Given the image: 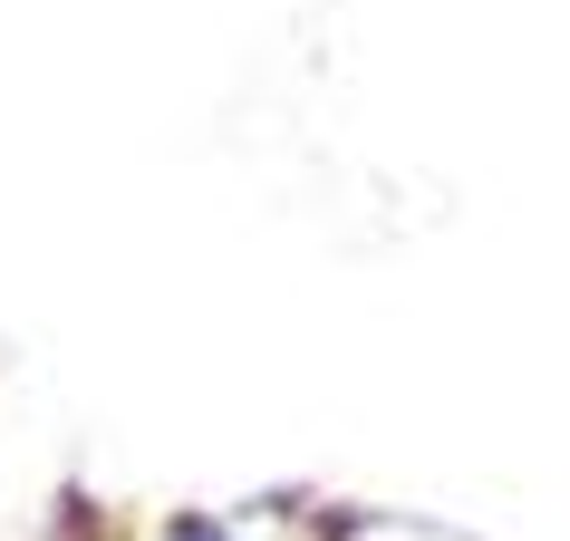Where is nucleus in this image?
Masks as SVG:
<instances>
[]
</instances>
